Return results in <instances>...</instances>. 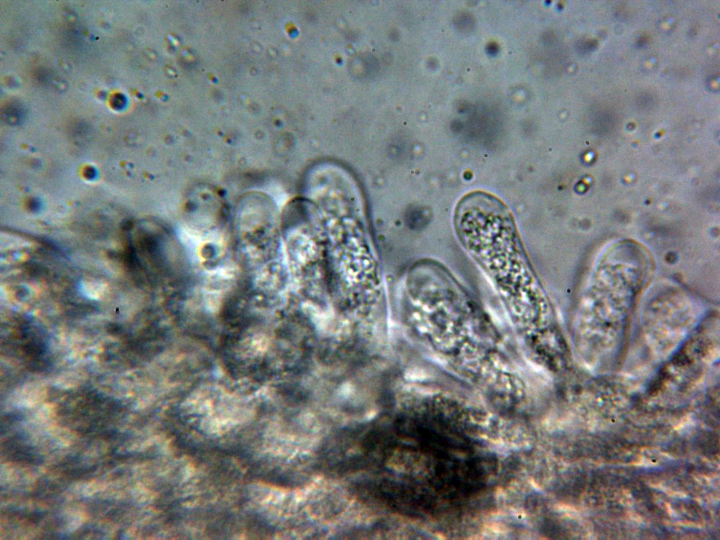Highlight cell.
Returning <instances> with one entry per match:
<instances>
[{
    "label": "cell",
    "instance_id": "obj_1",
    "mask_svg": "<svg viewBox=\"0 0 720 540\" xmlns=\"http://www.w3.org/2000/svg\"><path fill=\"white\" fill-rule=\"evenodd\" d=\"M646 262L631 264L621 270H604L606 277L599 274L584 297L583 315L588 326L585 345L588 361L606 364L618 351L624 335L626 323L636 297L646 274Z\"/></svg>",
    "mask_w": 720,
    "mask_h": 540
}]
</instances>
